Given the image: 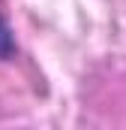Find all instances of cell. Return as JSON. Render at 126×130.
Listing matches in <instances>:
<instances>
[{"instance_id": "obj_1", "label": "cell", "mask_w": 126, "mask_h": 130, "mask_svg": "<svg viewBox=\"0 0 126 130\" xmlns=\"http://www.w3.org/2000/svg\"><path fill=\"white\" fill-rule=\"evenodd\" d=\"M15 33L9 27V21L0 15V61H9V58H15Z\"/></svg>"}]
</instances>
